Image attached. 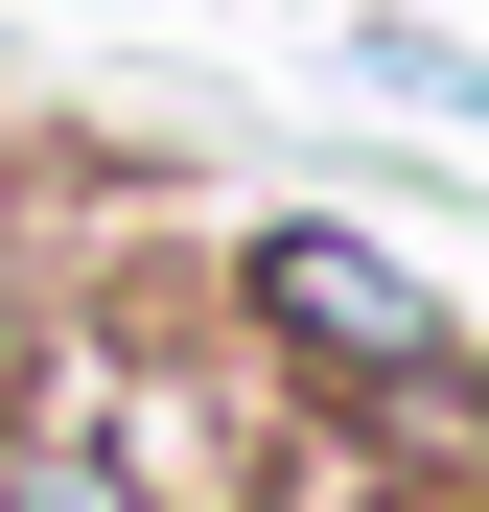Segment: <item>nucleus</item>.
Wrapping results in <instances>:
<instances>
[{
    "mask_svg": "<svg viewBox=\"0 0 489 512\" xmlns=\"http://www.w3.org/2000/svg\"><path fill=\"white\" fill-rule=\"evenodd\" d=\"M0 233H24V140H0Z\"/></svg>",
    "mask_w": 489,
    "mask_h": 512,
    "instance_id": "20e7f679",
    "label": "nucleus"
},
{
    "mask_svg": "<svg viewBox=\"0 0 489 512\" xmlns=\"http://www.w3.org/2000/svg\"><path fill=\"white\" fill-rule=\"evenodd\" d=\"M0 512H140V466H117L70 396H0Z\"/></svg>",
    "mask_w": 489,
    "mask_h": 512,
    "instance_id": "7ed1b4c3",
    "label": "nucleus"
},
{
    "mask_svg": "<svg viewBox=\"0 0 489 512\" xmlns=\"http://www.w3.org/2000/svg\"><path fill=\"white\" fill-rule=\"evenodd\" d=\"M210 326H233V373H257L280 419H326V443H373V419H420V396L466 373L443 256H420V233H373V210H233Z\"/></svg>",
    "mask_w": 489,
    "mask_h": 512,
    "instance_id": "f257e3e1",
    "label": "nucleus"
},
{
    "mask_svg": "<svg viewBox=\"0 0 489 512\" xmlns=\"http://www.w3.org/2000/svg\"><path fill=\"white\" fill-rule=\"evenodd\" d=\"M350 94H373V117H443V140H489V47L443 24V0H350Z\"/></svg>",
    "mask_w": 489,
    "mask_h": 512,
    "instance_id": "f03ea898",
    "label": "nucleus"
}]
</instances>
